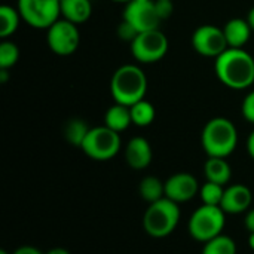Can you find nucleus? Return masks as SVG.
Wrapping results in <instances>:
<instances>
[{
	"label": "nucleus",
	"mask_w": 254,
	"mask_h": 254,
	"mask_svg": "<svg viewBox=\"0 0 254 254\" xmlns=\"http://www.w3.org/2000/svg\"><path fill=\"white\" fill-rule=\"evenodd\" d=\"M219 80L231 89H247L254 83V58L244 48H228L214 60Z\"/></svg>",
	"instance_id": "obj_1"
},
{
	"label": "nucleus",
	"mask_w": 254,
	"mask_h": 254,
	"mask_svg": "<svg viewBox=\"0 0 254 254\" xmlns=\"http://www.w3.org/2000/svg\"><path fill=\"white\" fill-rule=\"evenodd\" d=\"M110 92L115 103L131 107L140 100H144L147 77L138 65L124 64L112 76Z\"/></svg>",
	"instance_id": "obj_2"
},
{
	"label": "nucleus",
	"mask_w": 254,
	"mask_h": 254,
	"mask_svg": "<svg viewBox=\"0 0 254 254\" xmlns=\"http://www.w3.org/2000/svg\"><path fill=\"white\" fill-rule=\"evenodd\" d=\"M201 143L208 158H228L237 149L238 131L232 121L226 118H213L202 129Z\"/></svg>",
	"instance_id": "obj_3"
},
{
	"label": "nucleus",
	"mask_w": 254,
	"mask_h": 254,
	"mask_svg": "<svg viewBox=\"0 0 254 254\" xmlns=\"http://www.w3.org/2000/svg\"><path fill=\"white\" fill-rule=\"evenodd\" d=\"M180 220L179 204L162 198L149 204L143 216V228L152 238H165L174 232Z\"/></svg>",
	"instance_id": "obj_4"
},
{
	"label": "nucleus",
	"mask_w": 254,
	"mask_h": 254,
	"mask_svg": "<svg viewBox=\"0 0 254 254\" xmlns=\"http://www.w3.org/2000/svg\"><path fill=\"white\" fill-rule=\"evenodd\" d=\"M226 223V213L217 205L202 204L196 208L189 220V234L193 240L205 244L207 241L222 235Z\"/></svg>",
	"instance_id": "obj_5"
},
{
	"label": "nucleus",
	"mask_w": 254,
	"mask_h": 254,
	"mask_svg": "<svg viewBox=\"0 0 254 254\" xmlns=\"http://www.w3.org/2000/svg\"><path fill=\"white\" fill-rule=\"evenodd\" d=\"M121 144L122 141L119 132L103 125L89 129L80 149L94 161H109L119 153Z\"/></svg>",
	"instance_id": "obj_6"
},
{
	"label": "nucleus",
	"mask_w": 254,
	"mask_h": 254,
	"mask_svg": "<svg viewBox=\"0 0 254 254\" xmlns=\"http://www.w3.org/2000/svg\"><path fill=\"white\" fill-rule=\"evenodd\" d=\"M21 18L33 28H49L60 19V0H18Z\"/></svg>",
	"instance_id": "obj_7"
},
{
	"label": "nucleus",
	"mask_w": 254,
	"mask_h": 254,
	"mask_svg": "<svg viewBox=\"0 0 254 254\" xmlns=\"http://www.w3.org/2000/svg\"><path fill=\"white\" fill-rule=\"evenodd\" d=\"M168 52V39L159 30H149L138 33V36L131 42L132 57L143 64H152L165 57Z\"/></svg>",
	"instance_id": "obj_8"
},
{
	"label": "nucleus",
	"mask_w": 254,
	"mask_h": 254,
	"mask_svg": "<svg viewBox=\"0 0 254 254\" xmlns=\"http://www.w3.org/2000/svg\"><path fill=\"white\" fill-rule=\"evenodd\" d=\"M46 42L51 51L60 57H67L76 52L80 43V34L77 30V24L60 18L48 28Z\"/></svg>",
	"instance_id": "obj_9"
},
{
	"label": "nucleus",
	"mask_w": 254,
	"mask_h": 254,
	"mask_svg": "<svg viewBox=\"0 0 254 254\" xmlns=\"http://www.w3.org/2000/svg\"><path fill=\"white\" fill-rule=\"evenodd\" d=\"M192 46L199 55L210 58H217L229 48L223 28L211 24H204L193 31Z\"/></svg>",
	"instance_id": "obj_10"
},
{
	"label": "nucleus",
	"mask_w": 254,
	"mask_h": 254,
	"mask_svg": "<svg viewBox=\"0 0 254 254\" xmlns=\"http://www.w3.org/2000/svg\"><path fill=\"white\" fill-rule=\"evenodd\" d=\"M124 19L129 22L138 33L159 28V24H161V19L155 9V0L153 1L131 0L129 3H127Z\"/></svg>",
	"instance_id": "obj_11"
},
{
	"label": "nucleus",
	"mask_w": 254,
	"mask_h": 254,
	"mask_svg": "<svg viewBox=\"0 0 254 254\" xmlns=\"http://www.w3.org/2000/svg\"><path fill=\"white\" fill-rule=\"evenodd\" d=\"M199 193L198 180L189 173H177L173 174L165 182V198L182 204L188 202Z\"/></svg>",
	"instance_id": "obj_12"
},
{
	"label": "nucleus",
	"mask_w": 254,
	"mask_h": 254,
	"mask_svg": "<svg viewBox=\"0 0 254 254\" xmlns=\"http://www.w3.org/2000/svg\"><path fill=\"white\" fill-rule=\"evenodd\" d=\"M253 202V193L246 185H231L225 188L220 208L226 214L247 213Z\"/></svg>",
	"instance_id": "obj_13"
},
{
	"label": "nucleus",
	"mask_w": 254,
	"mask_h": 254,
	"mask_svg": "<svg viewBox=\"0 0 254 254\" xmlns=\"http://www.w3.org/2000/svg\"><path fill=\"white\" fill-rule=\"evenodd\" d=\"M153 158L152 146L144 137H134L125 147V161L134 170H144Z\"/></svg>",
	"instance_id": "obj_14"
},
{
	"label": "nucleus",
	"mask_w": 254,
	"mask_h": 254,
	"mask_svg": "<svg viewBox=\"0 0 254 254\" xmlns=\"http://www.w3.org/2000/svg\"><path fill=\"white\" fill-rule=\"evenodd\" d=\"M252 27L247 19L243 18H232L229 19L225 27L223 33L229 48H243L252 37Z\"/></svg>",
	"instance_id": "obj_15"
},
{
	"label": "nucleus",
	"mask_w": 254,
	"mask_h": 254,
	"mask_svg": "<svg viewBox=\"0 0 254 254\" xmlns=\"http://www.w3.org/2000/svg\"><path fill=\"white\" fill-rule=\"evenodd\" d=\"M61 15L74 24H83L92 13L91 0H61Z\"/></svg>",
	"instance_id": "obj_16"
},
{
	"label": "nucleus",
	"mask_w": 254,
	"mask_h": 254,
	"mask_svg": "<svg viewBox=\"0 0 254 254\" xmlns=\"http://www.w3.org/2000/svg\"><path fill=\"white\" fill-rule=\"evenodd\" d=\"M204 173L207 182H213L217 185H228L231 177H232V170L231 165L228 164L226 158H214L210 156L204 165Z\"/></svg>",
	"instance_id": "obj_17"
},
{
	"label": "nucleus",
	"mask_w": 254,
	"mask_h": 254,
	"mask_svg": "<svg viewBox=\"0 0 254 254\" xmlns=\"http://www.w3.org/2000/svg\"><path fill=\"white\" fill-rule=\"evenodd\" d=\"M131 124H132V119H131V110L128 106L115 103L112 107L107 109L104 115V125L119 134L128 129Z\"/></svg>",
	"instance_id": "obj_18"
},
{
	"label": "nucleus",
	"mask_w": 254,
	"mask_h": 254,
	"mask_svg": "<svg viewBox=\"0 0 254 254\" xmlns=\"http://www.w3.org/2000/svg\"><path fill=\"white\" fill-rule=\"evenodd\" d=\"M138 193H140L141 199H144L146 202H149V204L156 202V201L165 198V183H162L155 176H147L140 182Z\"/></svg>",
	"instance_id": "obj_19"
},
{
	"label": "nucleus",
	"mask_w": 254,
	"mask_h": 254,
	"mask_svg": "<svg viewBox=\"0 0 254 254\" xmlns=\"http://www.w3.org/2000/svg\"><path fill=\"white\" fill-rule=\"evenodd\" d=\"M19 10L9 6V4H1L0 6V37L1 39H7L9 36H12L18 25H19Z\"/></svg>",
	"instance_id": "obj_20"
},
{
	"label": "nucleus",
	"mask_w": 254,
	"mask_h": 254,
	"mask_svg": "<svg viewBox=\"0 0 254 254\" xmlns=\"http://www.w3.org/2000/svg\"><path fill=\"white\" fill-rule=\"evenodd\" d=\"M129 110H131L132 124L137 127H147L155 121V115H156L155 107L147 100H140L138 103L132 104Z\"/></svg>",
	"instance_id": "obj_21"
},
{
	"label": "nucleus",
	"mask_w": 254,
	"mask_h": 254,
	"mask_svg": "<svg viewBox=\"0 0 254 254\" xmlns=\"http://www.w3.org/2000/svg\"><path fill=\"white\" fill-rule=\"evenodd\" d=\"M89 127L86 125V122H83L82 119H70L64 128V135H65V140L73 144V146H77L80 147L83 140L86 138L88 132H89Z\"/></svg>",
	"instance_id": "obj_22"
},
{
	"label": "nucleus",
	"mask_w": 254,
	"mask_h": 254,
	"mask_svg": "<svg viewBox=\"0 0 254 254\" xmlns=\"http://www.w3.org/2000/svg\"><path fill=\"white\" fill-rule=\"evenodd\" d=\"M201 254H237V244L228 235H219L207 241Z\"/></svg>",
	"instance_id": "obj_23"
},
{
	"label": "nucleus",
	"mask_w": 254,
	"mask_h": 254,
	"mask_svg": "<svg viewBox=\"0 0 254 254\" xmlns=\"http://www.w3.org/2000/svg\"><path fill=\"white\" fill-rule=\"evenodd\" d=\"M223 193H225V186L213 183V182H205L199 188V198H201L202 204H205V205L220 207L222 199H223Z\"/></svg>",
	"instance_id": "obj_24"
},
{
	"label": "nucleus",
	"mask_w": 254,
	"mask_h": 254,
	"mask_svg": "<svg viewBox=\"0 0 254 254\" xmlns=\"http://www.w3.org/2000/svg\"><path fill=\"white\" fill-rule=\"evenodd\" d=\"M19 58V49L18 46L10 42L3 39L0 43V68H10L12 65L16 64Z\"/></svg>",
	"instance_id": "obj_25"
},
{
	"label": "nucleus",
	"mask_w": 254,
	"mask_h": 254,
	"mask_svg": "<svg viewBox=\"0 0 254 254\" xmlns=\"http://www.w3.org/2000/svg\"><path fill=\"white\" fill-rule=\"evenodd\" d=\"M155 9L159 16V19H168L174 12L173 0H155Z\"/></svg>",
	"instance_id": "obj_26"
},
{
	"label": "nucleus",
	"mask_w": 254,
	"mask_h": 254,
	"mask_svg": "<svg viewBox=\"0 0 254 254\" xmlns=\"http://www.w3.org/2000/svg\"><path fill=\"white\" fill-rule=\"evenodd\" d=\"M118 36L122 40H125V42H132L138 36V31L129 22H127L125 19H122V22L118 25Z\"/></svg>",
	"instance_id": "obj_27"
},
{
	"label": "nucleus",
	"mask_w": 254,
	"mask_h": 254,
	"mask_svg": "<svg viewBox=\"0 0 254 254\" xmlns=\"http://www.w3.org/2000/svg\"><path fill=\"white\" fill-rule=\"evenodd\" d=\"M241 112H243V116L247 122L254 124V91H252L249 95H246V98L243 101Z\"/></svg>",
	"instance_id": "obj_28"
},
{
	"label": "nucleus",
	"mask_w": 254,
	"mask_h": 254,
	"mask_svg": "<svg viewBox=\"0 0 254 254\" xmlns=\"http://www.w3.org/2000/svg\"><path fill=\"white\" fill-rule=\"evenodd\" d=\"M244 225H246V229H247L250 234L254 232V208L253 210H249V211L246 213Z\"/></svg>",
	"instance_id": "obj_29"
},
{
	"label": "nucleus",
	"mask_w": 254,
	"mask_h": 254,
	"mask_svg": "<svg viewBox=\"0 0 254 254\" xmlns=\"http://www.w3.org/2000/svg\"><path fill=\"white\" fill-rule=\"evenodd\" d=\"M12 254H45L42 253L40 250H37L36 247H31V246H22L19 249H16Z\"/></svg>",
	"instance_id": "obj_30"
},
{
	"label": "nucleus",
	"mask_w": 254,
	"mask_h": 254,
	"mask_svg": "<svg viewBox=\"0 0 254 254\" xmlns=\"http://www.w3.org/2000/svg\"><path fill=\"white\" fill-rule=\"evenodd\" d=\"M247 152L254 159V129L252 131V134L249 135V138H247Z\"/></svg>",
	"instance_id": "obj_31"
},
{
	"label": "nucleus",
	"mask_w": 254,
	"mask_h": 254,
	"mask_svg": "<svg viewBox=\"0 0 254 254\" xmlns=\"http://www.w3.org/2000/svg\"><path fill=\"white\" fill-rule=\"evenodd\" d=\"M45 254H71L68 250H65V249H61V247H55V249H52V250H49L48 253Z\"/></svg>",
	"instance_id": "obj_32"
},
{
	"label": "nucleus",
	"mask_w": 254,
	"mask_h": 254,
	"mask_svg": "<svg viewBox=\"0 0 254 254\" xmlns=\"http://www.w3.org/2000/svg\"><path fill=\"white\" fill-rule=\"evenodd\" d=\"M247 21H249V24H250L252 30L254 31V6L250 9V12H249V15H247Z\"/></svg>",
	"instance_id": "obj_33"
},
{
	"label": "nucleus",
	"mask_w": 254,
	"mask_h": 254,
	"mask_svg": "<svg viewBox=\"0 0 254 254\" xmlns=\"http://www.w3.org/2000/svg\"><path fill=\"white\" fill-rule=\"evenodd\" d=\"M7 77H9L7 68H0V82H1V83H6Z\"/></svg>",
	"instance_id": "obj_34"
},
{
	"label": "nucleus",
	"mask_w": 254,
	"mask_h": 254,
	"mask_svg": "<svg viewBox=\"0 0 254 254\" xmlns=\"http://www.w3.org/2000/svg\"><path fill=\"white\" fill-rule=\"evenodd\" d=\"M249 246H250L252 250H254V232H252L250 237H249Z\"/></svg>",
	"instance_id": "obj_35"
},
{
	"label": "nucleus",
	"mask_w": 254,
	"mask_h": 254,
	"mask_svg": "<svg viewBox=\"0 0 254 254\" xmlns=\"http://www.w3.org/2000/svg\"><path fill=\"white\" fill-rule=\"evenodd\" d=\"M112 1H115V3H129L131 0H112Z\"/></svg>",
	"instance_id": "obj_36"
},
{
	"label": "nucleus",
	"mask_w": 254,
	"mask_h": 254,
	"mask_svg": "<svg viewBox=\"0 0 254 254\" xmlns=\"http://www.w3.org/2000/svg\"><path fill=\"white\" fill-rule=\"evenodd\" d=\"M0 254H9L6 250H0Z\"/></svg>",
	"instance_id": "obj_37"
},
{
	"label": "nucleus",
	"mask_w": 254,
	"mask_h": 254,
	"mask_svg": "<svg viewBox=\"0 0 254 254\" xmlns=\"http://www.w3.org/2000/svg\"><path fill=\"white\" fill-rule=\"evenodd\" d=\"M134 1H153V0H134Z\"/></svg>",
	"instance_id": "obj_38"
},
{
	"label": "nucleus",
	"mask_w": 254,
	"mask_h": 254,
	"mask_svg": "<svg viewBox=\"0 0 254 254\" xmlns=\"http://www.w3.org/2000/svg\"><path fill=\"white\" fill-rule=\"evenodd\" d=\"M60 1H61V0H60Z\"/></svg>",
	"instance_id": "obj_39"
}]
</instances>
